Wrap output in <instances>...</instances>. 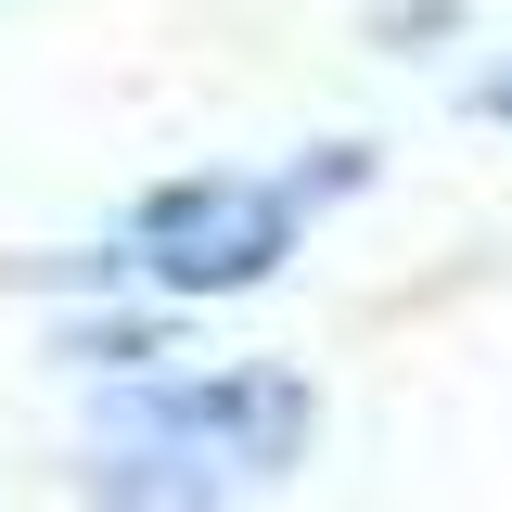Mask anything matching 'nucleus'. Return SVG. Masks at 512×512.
<instances>
[{
    "label": "nucleus",
    "instance_id": "20e7f679",
    "mask_svg": "<svg viewBox=\"0 0 512 512\" xmlns=\"http://www.w3.org/2000/svg\"><path fill=\"white\" fill-rule=\"evenodd\" d=\"M474 116H500V128H512V64H487V77H474Z\"/></svg>",
    "mask_w": 512,
    "mask_h": 512
},
{
    "label": "nucleus",
    "instance_id": "7ed1b4c3",
    "mask_svg": "<svg viewBox=\"0 0 512 512\" xmlns=\"http://www.w3.org/2000/svg\"><path fill=\"white\" fill-rule=\"evenodd\" d=\"M64 359H90V372H141V359H167V333H154V320H77Z\"/></svg>",
    "mask_w": 512,
    "mask_h": 512
},
{
    "label": "nucleus",
    "instance_id": "f257e3e1",
    "mask_svg": "<svg viewBox=\"0 0 512 512\" xmlns=\"http://www.w3.org/2000/svg\"><path fill=\"white\" fill-rule=\"evenodd\" d=\"M320 436L308 372L282 359H231V372H128L103 397V448L90 487L103 500H231V487H282Z\"/></svg>",
    "mask_w": 512,
    "mask_h": 512
},
{
    "label": "nucleus",
    "instance_id": "f03ea898",
    "mask_svg": "<svg viewBox=\"0 0 512 512\" xmlns=\"http://www.w3.org/2000/svg\"><path fill=\"white\" fill-rule=\"evenodd\" d=\"M372 180V141H320L308 167H192V180H154L128 205V282H154V295H256V282H282V256L308 244L320 205H346V192Z\"/></svg>",
    "mask_w": 512,
    "mask_h": 512
}]
</instances>
